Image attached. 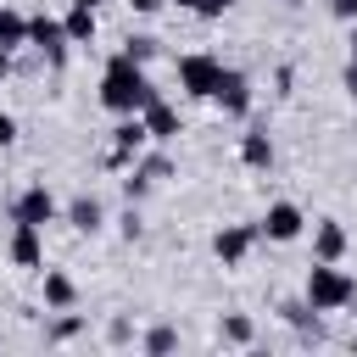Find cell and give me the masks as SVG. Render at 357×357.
Returning <instances> with one entry per match:
<instances>
[{"mask_svg":"<svg viewBox=\"0 0 357 357\" xmlns=\"http://www.w3.org/2000/svg\"><path fill=\"white\" fill-rule=\"evenodd\" d=\"M151 100H156V89H151V78H145V61H134L128 50L112 56L106 73H100V106L117 112V117H134V112H145Z\"/></svg>","mask_w":357,"mask_h":357,"instance_id":"1","label":"cell"},{"mask_svg":"<svg viewBox=\"0 0 357 357\" xmlns=\"http://www.w3.org/2000/svg\"><path fill=\"white\" fill-rule=\"evenodd\" d=\"M301 296H307V307H312V312H340V307H351V301H357V279H351L340 262H312V268H307Z\"/></svg>","mask_w":357,"mask_h":357,"instance_id":"2","label":"cell"},{"mask_svg":"<svg viewBox=\"0 0 357 357\" xmlns=\"http://www.w3.org/2000/svg\"><path fill=\"white\" fill-rule=\"evenodd\" d=\"M218 78H223V61H218V56H206V50H190V56H178V89H184V95H195V100H212Z\"/></svg>","mask_w":357,"mask_h":357,"instance_id":"3","label":"cell"},{"mask_svg":"<svg viewBox=\"0 0 357 357\" xmlns=\"http://www.w3.org/2000/svg\"><path fill=\"white\" fill-rule=\"evenodd\" d=\"M28 45L45 50L50 61H61L73 39H67V22H56V17H28Z\"/></svg>","mask_w":357,"mask_h":357,"instance_id":"4","label":"cell"},{"mask_svg":"<svg viewBox=\"0 0 357 357\" xmlns=\"http://www.w3.org/2000/svg\"><path fill=\"white\" fill-rule=\"evenodd\" d=\"M212 100L229 112V117H245L251 112V84H245V73H234V67H223V78H218V89H212Z\"/></svg>","mask_w":357,"mask_h":357,"instance_id":"5","label":"cell"},{"mask_svg":"<svg viewBox=\"0 0 357 357\" xmlns=\"http://www.w3.org/2000/svg\"><path fill=\"white\" fill-rule=\"evenodd\" d=\"M301 223H307V218H301V206H296V201H273V206H268V218L257 223V234H268V240H296V234H301Z\"/></svg>","mask_w":357,"mask_h":357,"instance_id":"6","label":"cell"},{"mask_svg":"<svg viewBox=\"0 0 357 357\" xmlns=\"http://www.w3.org/2000/svg\"><path fill=\"white\" fill-rule=\"evenodd\" d=\"M11 218H17V223H39V229H45V223L56 218V195H50L45 184H33V190H22V195H17Z\"/></svg>","mask_w":357,"mask_h":357,"instance_id":"7","label":"cell"},{"mask_svg":"<svg viewBox=\"0 0 357 357\" xmlns=\"http://www.w3.org/2000/svg\"><path fill=\"white\" fill-rule=\"evenodd\" d=\"M251 240H257V229L234 223V229H218V234H212V251H218V262H223V268H234V262H245Z\"/></svg>","mask_w":357,"mask_h":357,"instance_id":"8","label":"cell"},{"mask_svg":"<svg viewBox=\"0 0 357 357\" xmlns=\"http://www.w3.org/2000/svg\"><path fill=\"white\" fill-rule=\"evenodd\" d=\"M11 262H17V268H39V262H45L39 223H11Z\"/></svg>","mask_w":357,"mask_h":357,"instance_id":"9","label":"cell"},{"mask_svg":"<svg viewBox=\"0 0 357 357\" xmlns=\"http://www.w3.org/2000/svg\"><path fill=\"white\" fill-rule=\"evenodd\" d=\"M340 251H346V229L335 218H324L312 229V262H340Z\"/></svg>","mask_w":357,"mask_h":357,"instance_id":"10","label":"cell"},{"mask_svg":"<svg viewBox=\"0 0 357 357\" xmlns=\"http://www.w3.org/2000/svg\"><path fill=\"white\" fill-rule=\"evenodd\" d=\"M139 117H145V128H151V139H173V134H178V112H173V106H167L162 95H156V100H151V106H145Z\"/></svg>","mask_w":357,"mask_h":357,"instance_id":"11","label":"cell"},{"mask_svg":"<svg viewBox=\"0 0 357 357\" xmlns=\"http://www.w3.org/2000/svg\"><path fill=\"white\" fill-rule=\"evenodd\" d=\"M240 162H245V167H273V139H268V128L240 134Z\"/></svg>","mask_w":357,"mask_h":357,"instance_id":"12","label":"cell"},{"mask_svg":"<svg viewBox=\"0 0 357 357\" xmlns=\"http://www.w3.org/2000/svg\"><path fill=\"white\" fill-rule=\"evenodd\" d=\"M100 218H106V212H100V201H95V195H73L67 223H73L78 234H95V229H100Z\"/></svg>","mask_w":357,"mask_h":357,"instance_id":"13","label":"cell"},{"mask_svg":"<svg viewBox=\"0 0 357 357\" xmlns=\"http://www.w3.org/2000/svg\"><path fill=\"white\" fill-rule=\"evenodd\" d=\"M22 45H28V17L0 6V50H22Z\"/></svg>","mask_w":357,"mask_h":357,"instance_id":"14","label":"cell"},{"mask_svg":"<svg viewBox=\"0 0 357 357\" xmlns=\"http://www.w3.org/2000/svg\"><path fill=\"white\" fill-rule=\"evenodd\" d=\"M67 39L73 45H89L95 39V6H73L67 11Z\"/></svg>","mask_w":357,"mask_h":357,"instance_id":"15","label":"cell"},{"mask_svg":"<svg viewBox=\"0 0 357 357\" xmlns=\"http://www.w3.org/2000/svg\"><path fill=\"white\" fill-rule=\"evenodd\" d=\"M73 296H78V290H73V279H67V273H45V307L67 312V307H73Z\"/></svg>","mask_w":357,"mask_h":357,"instance_id":"16","label":"cell"},{"mask_svg":"<svg viewBox=\"0 0 357 357\" xmlns=\"http://www.w3.org/2000/svg\"><path fill=\"white\" fill-rule=\"evenodd\" d=\"M223 340H234V346H245V340H251V318H240V312H229V318H223Z\"/></svg>","mask_w":357,"mask_h":357,"instance_id":"17","label":"cell"},{"mask_svg":"<svg viewBox=\"0 0 357 357\" xmlns=\"http://www.w3.org/2000/svg\"><path fill=\"white\" fill-rule=\"evenodd\" d=\"M173 340H178L173 329H151V335H145V351H173Z\"/></svg>","mask_w":357,"mask_h":357,"instance_id":"18","label":"cell"},{"mask_svg":"<svg viewBox=\"0 0 357 357\" xmlns=\"http://www.w3.org/2000/svg\"><path fill=\"white\" fill-rule=\"evenodd\" d=\"M128 56H134V61H151V56H156V39H128Z\"/></svg>","mask_w":357,"mask_h":357,"instance_id":"19","label":"cell"},{"mask_svg":"<svg viewBox=\"0 0 357 357\" xmlns=\"http://www.w3.org/2000/svg\"><path fill=\"white\" fill-rule=\"evenodd\" d=\"M229 6H234V0H201V6H195V17H223Z\"/></svg>","mask_w":357,"mask_h":357,"instance_id":"20","label":"cell"},{"mask_svg":"<svg viewBox=\"0 0 357 357\" xmlns=\"http://www.w3.org/2000/svg\"><path fill=\"white\" fill-rule=\"evenodd\" d=\"M329 11H335L340 22H357V0H329Z\"/></svg>","mask_w":357,"mask_h":357,"instance_id":"21","label":"cell"},{"mask_svg":"<svg viewBox=\"0 0 357 357\" xmlns=\"http://www.w3.org/2000/svg\"><path fill=\"white\" fill-rule=\"evenodd\" d=\"M11 139H17V117H11V112H0V145H11Z\"/></svg>","mask_w":357,"mask_h":357,"instance_id":"22","label":"cell"},{"mask_svg":"<svg viewBox=\"0 0 357 357\" xmlns=\"http://www.w3.org/2000/svg\"><path fill=\"white\" fill-rule=\"evenodd\" d=\"M128 6H134V11H139V17H151V11H156V6H162V0H128Z\"/></svg>","mask_w":357,"mask_h":357,"instance_id":"23","label":"cell"},{"mask_svg":"<svg viewBox=\"0 0 357 357\" xmlns=\"http://www.w3.org/2000/svg\"><path fill=\"white\" fill-rule=\"evenodd\" d=\"M346 89L357 95V61H346Z\"/></svg>","mask_w":357,"mask_h":357,"instance_id":"24","label":"cell"},{"mask_svg":"<svg viewBox=\"0 0 357 357\" xmlns=\"http://www.w3.org/2000/svg\"><path fill=\"white\" fill-rule=\"evenodd\" d=\"M6 73H11V50H0V78H6Z\"/></svg>","mask_w":357,"mask_h":357,"instance_id":"25","label":"cell"},{"mask_svg":"<svg viewBox=\"0 0 357 357\" xmlns=\"http://www.w3.org/2000/svg\"><path fill=\"white\" fill-rule=\"evenodd\" d=\"M178 6H190V11H195V6H201V0H178Z\"/></svg>","mask_w":357,"mask_h":357,"instance_id":"26","label":"cell"},{"mask_svg":"<svg viewBox=\"0 0 357 357\" xmlns=\"http://www.w3.org/2000/svg\"><path fill=\"white\" fill-rule=\"evenodd\" d=\"M67 6H95V0H67Z\"/></svg>","mask_w":357,"mask_h":357,"instance_id":"27","label":"cell"},{"mask_svg":"<svg viewBox=\"0 0 357 357\" xmlns=\"http://www.w3.org/2000/svg\"><path fill=\"white\" fill-rule=\"evenodd\" d=\"M351 61H357V33H351Z\"/></svg>","mask_w":357,"mask_h":357,"instance_id":"28","label":"cell"}]
</instances>
